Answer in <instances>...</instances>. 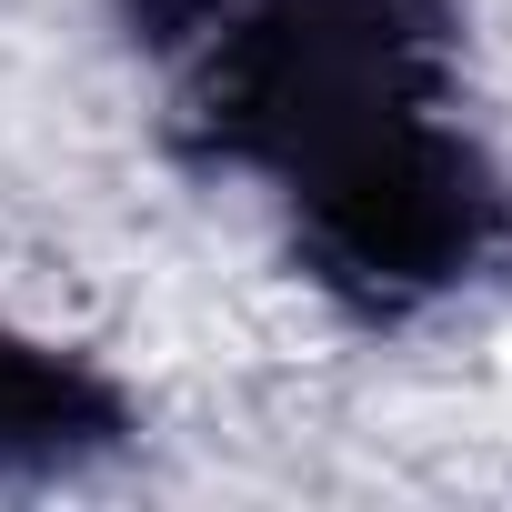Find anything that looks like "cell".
<instances>
[{"label": "cell", "mask_w": 512, "mask_h": 512, "mask_svg": "<svg viewBox=\"0 0 512 512\" xmlns=\"http://www.w3.org/2000/svg\"><path fill=\"white\" fill-rule=\"evenodd\" d=\"M121 11H131V31H141V41H191V31L231 21L241 0H121Z\"/></svg>", "instance_id": "cell-4"}, {"label": "cell", "mask_w": 512, "mask_h": 512, "mask_svg": "<svg viewBox=\"0 0 512 512\" xmlns=\"http://www.w3.org/2000/svg\"><path fill=\"white\" fill-rule=\"evenodd\" d=\"M432 111H452L442 0H241L211 21V61L191 81V141L272 171L282 191L332 181Z\"/></svg>", "instance_id": "cell-1"}, {"label": "cell", "mask_w": 512, "mask_h": 512, "mask_svg": "<svg viewBox=\"0 0 512 512\" xmlns=\"http://www.w3.org/2000/svg\"><path fill=\"white\" fill-rule=\"evenodd\" d=\"M121 442H131V402L91 362L0 332V472H81Z\"/></svg>", "instance_id": "cell-3"}, {"label": "cell", "mask_w": 512, "mask_h": 512, "mask_svg": "<svg viewBox=\"0 0 512 512\" xmlns=\"http://www.w3.org/2000/svg\"><path fill=\"white\" fill-rule=\"evenodd\" d=\"M292 241H302V272L332 302L402 322V312H422L502 262L512 191L472 151V131L432 111V121L372 141L362 161H342L332 181L292 191Z\"/></svg>", "instance_id": "cell-2"}]
</instances>
